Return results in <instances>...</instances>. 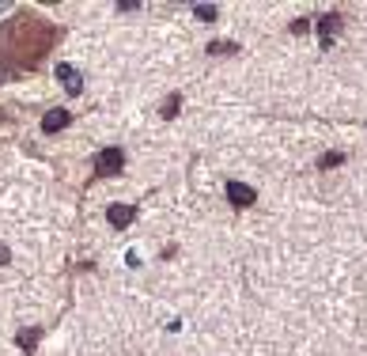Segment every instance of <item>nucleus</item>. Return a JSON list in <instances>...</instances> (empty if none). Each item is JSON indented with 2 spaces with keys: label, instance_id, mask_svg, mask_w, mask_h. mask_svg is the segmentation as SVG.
Listing matches in <instances>:
<instances>
[{
  "label": "nucleus",
  "instance_id": "1",
  "mask_svg": "<svg viewBox=\"0 0 367 356\" xmlns=\"http://www.w3.org/2000/svg\"><path fill=\"white\" fill-rule=\"evenodd\" d=\"M49 38H53V31L38 16H16L0 27V57L12 65H34L42 49L49 46Z\"/></svg>",
  "mask_w": 367,
  "mask_h": 356
},
{
  "label": "nucleus",
  "instance_id": "2",
  "mask_svg": "<svg viewBox=\"0 0 367 356\" xmlns=\"http://www.w3.org/2000/svg\"><path fill=\"white\" fill-rule=\"evenodd\" d=\"M122 163H125L122 148H103V152L95 155V170H98V175H118Z\"/></svg>",
  "mask_w": 367,
  "mask_h": 356
},
{
  "label": "nucleus",
  "instance_id": "3",
  "mask_svg": "<svg viewBox=\"0 0 367 356\" xmlns=\"http://www.w3.org/2000/svg\"><path fill=\"white\" fill-rule=\"evenodd\" d=\"M228 197H231V205H239V209H246V205L258 201V194H254L246 182H228Z\"/></svg>",
  "mask_w": 367,
  "mask_h": 356
},
{
  "label": "nucleus",
  "instance_id": "4",
  "mask_svg": "<svg viewBox=\"0 0 367 356\" xmlns=\"http://www.w3.org/2000/svg\"><path fill=\"white\" fill-rule=\"evenodd\" d=\"M57 80L65 84V91H68V95H80V91H83V84H80V73H76L72 65H57Z\"/></svg>",
  "mask_w": 367,
  "mask_h": 356
},
{
  "label": "nucleus",
  "instance_id": "5",
  "mask_svg": "<svg viewBox=\"0 0 367 356\" xmlns=\"http://www.w3.org/2000/svg\"><path fill=\"white\" fill-rule=\"evenodd\" d=\"M133 216H137V212L129 209V205H110V212H107V220L114 227H125V224H133Z\"/></svg>",
  "mask_w": 367,
  "mask_h": 356
},
{
  "label": "nucleus",
  "instance_id": "6",
  "mask_svg": "<svg viewBox=\"0 0 367 356\" xmlns=\"http://www.w3.org/2000/svg\"><path fill=\"white\" fill-rule=\"evenodd\" d=\"M68 125V110H49L46 118H42V129L46 133H57V129H65Z\"/></svg>",
  "mask_w": 367,
  "mask_h": 356
},
{
  "label": "nucleus",
  "instance_id": "7",
  "mask_svg": "<svg viewBox=\"0 0 367 356\" xmlns=\"http://www.w3.org/2000/svg\"><path fill=\"white\" fill-rule=\"evenodd\" d=\"M318 31H322V38H334V34L341 31V16H326L318 23Z\"/></svg>",
  "mask_w": 367,
  "mask_h": 356
},
{
  "label": "nucleus",
  "instance_id": "8",
  "mask_svg": "<svg viewBox=\"0 0 367 356\" xmlns=\"http://www.w3.org/2000/svg\"><path fill=\"white\" fill-rule=\"evenodd\" d=\"M178 106H182V99H178V95H171V99L163 103V118H174V114H178Z\"/></svg>",
  "mask_w": 367,
  "mask_h": 356
},
{
  "label": "nucleus",
  "instance_id": "9",
  "mask_svg": "<svg viewBox=\"0 0 367 356\" xmlns=\"http://www.w3.org/2000/svg\"><path fill=\"white\" fill-rule=\"evenodd\" d=\"M34 341H38V333H34V330H23V333H19V345H23V348H34Z\"/></svg>",
  "mask_w": 367,
  "mask_h": 356
},
{
  "label": "nucleus",
  "instance_id": "10",
  "mask_svg": "<svg viewBox=\"0 0 367 356\" xmlns=\"http://www.w3.org/2000/svg\"><path fill=\"white\" fill-rule=\"evenodd\" d=\"M344 155H337V152H329V155H322V167H337V163H341Z\"/></svg>",
  "mask_w": 367,
  "mask_h": 356
},
{
  "label": "nucleus",
  "instance_id": "11",
  "mask_svg": "<svg viewBox=\"0 0 367 356\" xmlns=\"http://www.w3.org/2000/svg\"><path fill=\"white\" fill-rule=\"evenodd\" d=\"M193 12H197V19H213L216 16V8H204V4H197Z\"/></svg>",
  "mask_w": 367,
  "mask_h": 356
},
{
  "label": "nucleus",
  "instance_id": "12",
  "mask_svg": "<svg viewBox=\"0 0 367 356\" xmlns=\"http://www.w3.org/2000/svg\"><path fill=\"white\" fill-rule=\"evenodd\" d=\"M213 53H231V49H239V46H231V42H216V46H208Z\"/></svg>",
  "mask_w": 367,
  "mask_h": 356
},
{
  "label": "nucleus",
  "instance_id": "13",
  "mask_svg": "<svg viewBox=\"0 0 367 356\" xmlns=\"http://www.w3.org/2000/svg\"><path fill=\"white\" fill-rule=\"evenodd\" d=\"M0 266H8V246L0 243Z\"/></svg>",
  "mask_w": 367,
  "mask_h": 356
}]
</instances>
